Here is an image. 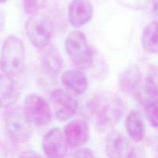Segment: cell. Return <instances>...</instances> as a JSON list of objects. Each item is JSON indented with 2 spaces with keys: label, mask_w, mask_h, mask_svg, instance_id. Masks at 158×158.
Instances as JSON below:
<instances>
[{
  "label": "cell",
  "mask_w": 158,
  "mask_h": 158,
  "mask_svg": "<svg viewBox=\"0 0 158 158\" xmlns=\"http://www.w3.org/2000/svg\"><path fill=\"white\" fill-rule=\"evenodd\" d=\"M61 80L66 88L78 95L85 94L88 89L87 77L80 69L66 70L62 74Z\"/></svg>",
  "instance_id": "cell-14"
},
{
  "label": "cell",
  "mask_w": 158,
  "mask_h": 158,
  "mask_svg": "<svg viewBox=\"0 0 158 158\" xmlns=\"http://www.w3.org/2000/svg\"><path fill=\"white\" fill-rule=\"evenodd\" d=\"M94 15V7L89 0H73L68 10L69 24L80 28L89 23Z\"/></svg>",
  "instance_id": "cell-11"
},
{
  "label": "cell",
  "mask_w": 158,
  "mask_h": 158,
  "mask_svg": "<svg viewBox=\"0 0 158 158\" xmlns=\"http://www.w3.org/2000/svg\"><path fill=\"white\" fill-rule=\"evenodd\" d=\"M141 45L143 50L151 54L157 52V22L154 21L147 25L141 35Z\"/></svg>",
  "instance_id": "cell-17"
},
{
  "label": "cell",
  "mask_w": 158,
  "mask_h": 158,
  "mask_svg": "<svg viewBox=\"0 0 158 158\" xmlns=\"http://www.w3.org/2000/svg\"><path fill=\"white\" fill-rule=\"evenodd\" d=\"M20 96L18 82L9 75L0 73V107L9 108L15 104Z\"/></svg>",
  "instance_id": "cell-12"
},
{
  "label": "cell",
  "mask_w": 158,
  "mask_h": 158,
  "mask_svg": "<svg viewBox=\"0 0 158 158\" xmlns=\"http://www.w3.org/2000/svg\"><path fill=\"white\" fill-rule=\"evenodd\" d=\"M63 137L66 143L71 148H77L83 146L89 138V125L82 119H74L66 125Z\"/></svg>",
  "instance_id": "cell-9"
},
{
  "label": "cell",
  "mask_w": 158,
  "mask_h": 158,
  "mask_svg": "<svg viewBox=\"0 0 158 158\" xmlns=\"http://www.w3.org/2000/svg\"><path fill=\"white\" fill-rule=\"evenodd\" d=\"M120 3L126 7L133 9H143L148 6L151 0H118Z\"/></svg>",
  "instance_id": "cell-21"
},
{
  "label": "cell",
  "mask_w": 158,
  "mask_h": 158,
  "mask_svg": "<svg viewBox=\"0 0 158 158\" xmlns=\"http://www.w3.org/2000/svg\"><path fill=\"white\" fill-rule=\"evenodd\" d=\"M142 74L137 65H131L121 73L119 78V86L127 94H137L140 88Z\"/></svg>",
  "instance_id": "cell-13"
},
{
  "label": "cell",
  "mask_w": 158,
  "mask_h": 158,
  "mask_svg": "<svg viewBox=\"0 0 158 158\" xmlns=\"http://www.w3.org/2000/svg\"><path fill=\"white\" fill-rule=\"evenodd\" d=\"M23 112L31 124L36 127H45L52 120V110L49 103L38 94H29L26 97Z\"/></svg>",
  "instance_id": "cell-6"
},
{
  "label": "cell",
  "mask_w": 158,
  "mask_h": 158,
  "mask_svg": "<svg viewBox=\"0 0 158 158\" xmlns=\"http://www.w3.org/2000/svg\"><path fill=\"white\" fill-rule=\"evenodd\" d=\"M73 157H95L94 151L88 148H81L77 151L74 154Z\"/></svg>",
  "instance_id": "cell-22"
},
{
  "label": "cell",
  "mask_w": 158,
  "mask_h": 158,
  "mask_svg": "<svg viewBox=\"0 0 158 158\" xmlns=\"http://www.w3.org/2000/svg\"><path fill=\"white\" fill-rule=\"evenodd\" d=\"M86 106L93 123L102 131L115 127L124 113L121 99L117 94L108 91H99L93 94Z\"/></svg>",
  "instance_id": "cell-1"
},
{
  "label": "cell",
  "mask_w": 158,
  "mask_h": 158,
  "mask_svg": "<svg viewBox=\"0 0 158 158\" xmlns=\"http://www.w3.org/2000/svg\"><path fill=\"white\" fill-rule=\"evenodd\" d=\"M135 149L131 140L117 131L108 134L106 140V156L112 158L131 157L134 156Z\"/></svg>",
  "instance_id": "cell-8"
},
{
  "label": "cell",
  "mask_w": 158,
  "mask_h": 158,
  "mask_svg": "<svg viewBox=\"0 0 158 158\" xmlns=\"http://www.w3.org/2000/svg\"><path fill=\"white\" fill-rule=\"evenodd\" d=\"M46 0H23V9L28 15H37L44 8Z\"/></svg>",
  "instance_id": "cell-20"
},
{
  "label": "cell",
  "mask_w": 158,
  "mask_h": 158,
  "mask_svg": "<svg viewBox=\"0 0 158 158\" xmlns=\"http://www.w3.org/2000/svg\"><path fill=\"white\" fill-rule=\"evenodd\" d=\"M151 2L152 3L153 8H154V10L155 12V13L157 14V0H151Z\"/></svg>",
  "instance_id": "cell-23"
},
{
  "label": "cell",
  "mask_w": 158,
  "mask_h": 158,
  "mask_svg": "<svg viewBox=\"0 0 158 158\" xmlns=\"http://www.w3.org/2000/svg\"><path fill=\"white\" fill-rule=\"evenodd\" d=\"M25 65V48L15 35L5 40L0 56V67L3 73L13 77L23 71Z\"/></svg>",
  "instance_id": "cell-2"
},
{
  "label": "cell",
  "mask_w": 158,
  "mask_h": 158,
  "mask_svg": "<svg viewBox=\"0 0 158 158\" xmlns=\"http://www.w3.org/2000/svg\"><path fill=\"white\" fill-rule=\"evenodd\" d=\"M145 114L148 121L154 128L157 127V99L143 100Z\"/></svg>",
  "instance_id": "cell-19"
},
{
  "label": "cell",
  "mask_w": 158,
  "mask_h": 158,
  "mask_svg": "<svg viewBox=\"0 0 158 158\" xmlns=\"http://www.w3.org/2000/svg\"><path fill=\"white\" fill-rule=\"evenodd\" d=\"M65 49L76 66L80 69H89L94 62V53L87 38L81 31L69 32L65 40Z\"/></svg>",
  "instance_id": "cell-3"
},
{
  "label": "cell",
  "mask_w": 158,
  "mask_h": 158,
  "mask_svg": "<svg viewBox=\"0 0 158 158\" xmlns=\"http://www.w3.org/2000/svg\"><path fill=\"white\" fill-rule=\"evenodd\" d=\"M127 132L134 142H140L144 137L145 125L140 113L137 110H132L129 113L125 121Z\"/></svg>",
  "instance_id": "cell-16"
},
{
  "label": "cell",
  "mask_w": 158,
  "mask_h": 158,
  "mask_svg": "<svg viewBox=\"0 0 158 158\" xmlns=\"http://www.w3.org/2000/svg\"><path fill=\"white\" fill-rule=\"evenodd\" d=\"M42 65L44 70L51 77H56L63 68V60L55 46H46L43 49Z\"/></svg>",
  "instance_id": "cell-15"
},
{
  "label": "cell",
  "mask_w": 158,
  "mask_h": 158,
  "mask_svg": "<svg viewBox=\"0 0 158 158\" xmlns=\"http://www.w3.org/2000/svg\"><path fill=\"white\" fill-rule=\"evenodd\" d=\"M5 127L7 135L15 143H25L32 137V124L20 109H11L6 113Z\"/></svg>",
  "instance_id": "cell-4"
},
{
  "label": "cell",
  "mask_w": 158,
  "mask_h": 158,
  "mask_svg": "<svg viewBox=\"0 0 158 158\" xmlns=\"http://www.w3.org/2000/svg\"><path fill=\"white\" fill-rule=\"evenodd\" d=\"M8 0H0V3H4V2H6Z\"/></svg>",
  "instance_id": "cell-25"
},
{
  "label": "cell",
  "mask_w": 158,
  "mask_h": 158,
  "mask_svg": "<svg viewBox=\"0 0 158 158\" xmlns=\"http://www.w3.org/2000/svg\"><path fill=\"white\" fill-rule=\"evenodd\" d=\"M42 147L45 155L49 157H63L67 153V143L62 131L57 127L52 128L45 134Z\"/></svg>",
  "instance_id": "cell-10"
},
{
  "label": "cell",
  "mask_w": 158,
  "mask_h": 158,
  "mask_svg": "<svg viewBox=\"0 0 158 158\" xmlns=\"http://www.w3.org/2000/svg\"><path fill=\"white\" fill-rule=\"evenodd\" d=\"M50 101L56 117L60 121H66L71 119L78 110L77 100L63 89H55L51 94Z\"/></svg>",
  "instance_id": "cell-7"
},
{
  "label": "cell",
  "mask_w": 158,
  "mask_h": 158,
  "mask_svg": "<svg viewBox=\"0 0 158 158\" xmlns=\"http://www.w3.org/2000/svg\"><path fill=\"white\" fill-rule=\"evenodd\" d=\"M4 26V17H3L2 14L0 12V30H2Z\"/></svg>",
  "instance_id": "cell-24"
},
{
  "label": "cell",
  "mask_w": 158,
  "mask_h": 158,
  "mask_svg": "<svg viewBox=\"0 0 158 158\" xmlns=\"http://www.w3.org/2000/svg\"><path fill=\"white\" fill-rule=\"evenodd\" d=\"M25 30L32 46L38 49H43L48 46L52 39L53 26L49 18L37 14L31 15L26 20Z\"/></svg>",
  "instance_id": "cell-5"
},
{
  "label": "cell",
  "mask_w": 158,
  "mask_h": 158,
  "mask_svg": "<svg viewBox=\"0 0 158 158\" xmlns=\"http://www.w3.org/2000/svg\"><path fill=\"white\" fill-rule=\"evenodd\" d=\"M157 69H152L145 79L143 90L145 99H157Z\"/></svg>",
  "instance_id": "cell-18"
}]
</instances>
